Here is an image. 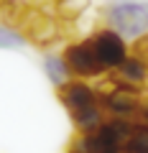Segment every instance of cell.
<instances>
[{
  "label": "cell",
  "instance_id": "cell-6",
  "mask_svg": "<svg viewBox=\"0 0 148 153\" xmlns=\"http://www.w3.org/2000/svg\"><path fill=\"white\" fill-rule=\"evenodd\" d=\"M64 61H66V69H69L71 79H92V76H102L105 69L100 66L97 56H94L89 41H77V44H69L64 49Z\"/></svg>",
  "mask_w": 148,
  "mask_h": 153
},
{
  "label": "cell",
  "instance_id": "cell-11",
  "mask_svg": "<svg viewBox=\"0 0 148 153\" xmlns=\"http://www.w3.org/2000/svg\"><path fill=\"white\" fill-rule=\"evenodd\" d=\"M125 153H148V125L135 123V128L125 143Z\"/></svg>",
  "mask_w": 148,
  "mask_h": 153
},
{
  "label": "cell",
  "instance_id": "cell-14",
  "mask_svg": "<svg viewBox=\"0 0 148 153\" xmlns=\"http://www.w3.org/2000/svg\"><path fill=\"white\" fill-rule=\"evenodd\" d=\"M133 56H138L141 61H146V64H148V36H143V38H138V41H135Z\"/></svg>",
  "mask_w": 148,
  "mask_h": 153
},
{
  "label": "cell",
  "instance_id": "cell-15",
  "mask_svg": "<svg viewBox=\"0 0 148 153\" xmlns=\"http://www.w3.org/2000/svg\"><path fill=\"white\" fill-rule=\"evenodd\" d=\"M135 123H138V125H148V100L143 102V107H141V112H138Z\"/></svg>",
  "mask_w": 148,
  "mask_h": 153
},
{
  "label": "cell",
  "instance_id": "cell-4",
  "mask_svg": "<svg viewBox=\"0 0 148 153\" xmlns=\"http://www.w3.org/2000/svg\"><path fill=\"white\" fill-rule=\"evenodd\" d=\"M87 41H89V46H92L94 56H97L100 66H102L105 71H115V69H120V66L125 64L128 41L120 33L110 31V28H102V31H97L94 36H89Z\"/></svg>",
  "mask_w": 148,
  "mask_h": 153
},
{
  "label": "cell",
  "instance_id": "cell-8",
  "mask_svg": "<svg viewBox=\"0 0 148 153\" xmlns=\"http://www.w3.org/2000/svg\"><path fill=\"white\" fill-rule=\"evenodd\" d=\"M112 79H115L118 84L130 87V89H141L143 84L148 82V64L141 61L138 56H128L125 64L112 71Z\"/></svg>",
  "mask_w": 148,
  "mask_h": 153
},
{
  "label": "cell",
  "instance_id": "cell-13",
  "mask_svg": "<svg viewBox=\"0 0 148 153\" xmlns=\"http://www.w3.org/2000/svg\"><path fill=\"white\" fill-rule=\"evenodd\" d=\"M26 44V36H23L18 28L13 26H0V49H21Z\"/></svg>",
  "mask_w": 148,
  "mask_h": 153
},
{
  "label": "cell",
  "instance_id": "cell-5",
  "mask_svg": "<svg viewBox=\"0 0 148 153\" xmlns=\"http://www.w3.org/2000/svg\"><path fill=\"white\" fill-rule=\"evenodd\" d=\"M18 31L26 36V41H33L36 46H51L56 38H61L59 21L36 8H26L21 23H18Z\"/></svg>",
  "mask_w": 148,
  "mask_h": 153
},
{
  "label": "cell",
  "instance_id": "cell-9",
  "mask_svg": "<svg viewBox=\"0 0 148 153\" xmlns=\"http://www.w3.org/2000/svg\"><path fill=\"white\" fill-rule=\"evenodd\" d=\"M102 105H89V107H82V110H77V112H71V123L77 125V130H79V135H84V133H92V130H97L100 125L105 123V117H102Z\"/></svg>",
  "mask_w": 148,
  "mask_h": 153
},
{
  "label": "cell",
  "instance_id": "cell-1",
  "mask_svg": "<svg viewBox=\"0 0 148 153\" xmlns=\"http://www.w3.org/2000/svg\"><path fill=\"white\" fill-rule=\"evenodd\" d=\"M133 128H135L133 120L110 117L97 130L79 135L74 140V146H71V151H79V153H125V143L130 138Z\"/></svg>",
  "mask_w": 148,
  "mask_h": 153
},
{
  "label": "cell",
  "instance_id": "cell-12",
  "mask_svg": "<svg viewBox=\"0 0 148 153\" xmlns=\"http://www.w3.org/2000/svg\"><path fill=\"white\" fill-rule=\"evenodd\" d=\"M56 8H59V16L66 21H77L84 10L89 8V0H56Z\"/></svg>",
  "mask_w": 148,
  "mask_h": 153
},
{
  "label": "cell",
  "instance_id": "cell-10",
  "mask_svg": "<svg viewBox=\"0 0 148 153\" xmlns=\"http://www.w3.org/2000/svg\"><path fill=\"white\" fill-rule=\"evenodd\" d=\"M44 71L51 79V84H56V87H61V84H66L71 79L69 69H66V61H64L61 54H46L44 56Z\"/></svg>",
  "mask_w": 148,
  "mask_h": 153
},
{
  "label": "cell",
  "instance_id": "cell-2",
  "mask_svg": "<svg viewBox=\"0 0 148 153\" xmlns=\"http://www.w3.org/2000/svg\"><path fill=\"white\" fill-rule=\"evenodd\" d=\"M105 28L120 33L123 38H138L148 36V3L146 0H123L115 5L105 8L102 13Z\"/></svg>",
  "mask_w": 148,
  "mask_h": 153
},
{
  "label": "cell",
  "instance_id": "cell-7",
  "mask_svg": "<svg viewBox=\"0 0 148 153\" xmlns=\"http://www.w3.org/2000/svg\"><path fill=\"white\" fill-rule=\"evenodd\" d=\"M56 94H59V102L69 110V115L77 112V110H82V107H89V105L100 102L97 89L89 87L82 79H69L66 84H61V87L56 89Z\"/></svg>",
  "mask_w": 148,
  "mask_h": 153
},
{
  "label": "cell",
  "instance_id": "cell-16",
  "mask_svg": "<svg viewBox=\"0 0 148 153\" xmlns=\"http://www.w3.org/2000/svg\"><path fill=\"white\" fill-rule=\"evenodd\" d=\"M69 153H79V151H69Z\"/></svg>",
  "mask_w": 148,
  "mask_h": 153
},
{
  "label": "cell",
  "instance_id": "cell-3",
  "mask_svg": "<svg viewBox=\"0 0 148 153\" xmlns=\"http://www.w3.org/2000/svg\"><path fill=\"white\" fill-rule=\"evenodd\" d=\"M110 87H100V105H102L105 112H110V117H120V120H133L135 123L138 112L143 107L141 100V89H130L125 84H118L112 76H110Z\"/></svg>",
  "mask_w": 148,
  "mask_h": 153
}]
</instances>
